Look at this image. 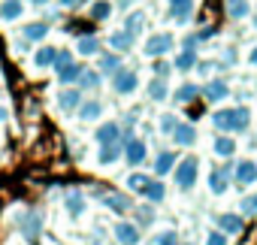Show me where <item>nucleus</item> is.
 <instances>
[{
	"mask_svg": "<svg viewBox=\"0 0 257 245\" xmlns=\"http://www.w3.org/2000/svg\"><path fill=\"white\" fill-rule=\"evenodd\" d=\"M212 125L221 131V134H242L248 131L251 125V112L245 106H230V109H218L212 115Z\"/></svg>",
	"mask_w": 257,
	"mask_h": 245,
	"instance_id": "obj_1",
	"label": "nucleus"
},
{
	"mask_svg": "<svg viewBox=\"0 0 257 245\" xmlns=\"http://www.w3.org/2000/svg\"><path fill=\"white\" fill-rule=\"evenodd\" d=\"M173 176H176V185H179V191H191L194 185H197V176H200V161L191 155V158H182V161H176V167H173Z\"/></svg>",
	"mask_w": 257,
	"mask_h": 245,
	"instance_id": "obj_2",
	"label": "nucleus"
},
{
	"mask_svg": "<svg viewBox=\"0 0 257 245\" xmlns=\"http://www.w3.org/2000/svg\"><path fill=\"white\" fill-rule=\"evenodd\" d=\"M109 79H112V91H115V94H134L137 85H140V76H137V70H131V67H118Z\"/></svg>",
	"mask_w": 257,
	"mask_h": 245,
	"instance_id": "obj_3",
	"label": "nucleus"
},
{
	"mask_svg": "<svg viewBox=\"0 0 257 245\" xmlns=\"http://www.w3.org/2000/svg\"><path fill=\"white\" fill-rule=\"evenodd\" d=\"M173 49H176V37L173 34H152L149 43H146V55L149 58H164Z\"/></svg>",
	"mask_w": 257,
	"mask_h": 245,
	"instance_id": "obj_4",
	"label": "nucleus"
},
{
	"mask_svg": "<svg viewBox=\"0 0 257 245\" xmlns=\"http://www.w3.org/2000/svg\"><path fill=\"white\" fill-rule=\"evenodd\" d=\"M121 146H124V155H121V158L131 164V167H140V164L146 161V143H143V140H137V137H124Z\"/></svg>",
	"mask_w": 257,
	"mask_h": 245,
	"instance_id": "obj_5",
	"label": "nucleus"
},
{
	"mask_svg": "<svg viewBox=\"0 0 257 245\" xmlns=\"http://www.w3.org/2000/svg\"><path fill=\"white\" fill-rule=\"evenodd\" d=\"M19 230H22L25 239L37 242L40 233H43V215H40V212H25V215L19 218Z\"/></svg>",
	"mask_w": 257,
	"mask_h": 245,
	"instance_id": "obj_6",
	"label": "nucleus"
},
{
	"mask_svg": "<svg viewBox=\"0 0 257 245\" xmlns=\"http://www.w3.org/2000/svg\"><path fill=\"white\" fill-rule=\"evenodd\" d=\"M115 239L121 245H140V224H131V221H118L115 224Z\"/></svg>",
	"mask_w": 257,
	"mask_h": 245,
	"instance_id": "obj_7",
	"label": "nucleus"
},
{
	"mask_svg": "<svg viewBox=\"0 0 257 245\" xmlns=\"http://www.w3.org/2000/svg\"><path fill=\"white\" fill-rule=\"evenodd\" d=\"M79 103H82V91H79V88L64 85V91H58V109H61V112H76Z\"/></svg>",
	"mask_w": 257,
	"mask_h": 245,
	"instance_id": "obj_8",
	"label": "nucleus"
},
{
	"mask_svg": "<svg viewBox=\"0 0 257 245\" xmlns=\"http://www.w3.org/2000/svg\"><path fill=\"white\" fill-rule=\"evenodd\" d=\"M200 94H203L209 103H221V100L230 94V85H227L224 79H212V82H206V88H200Z\"/></svg>",
	"mask_w": 257,
	"mask_h": 245,
	"instance_id": "obj_9",
	"label": "nucleus"
},
{
	"mask_svg": "<svg viewBox=\"0 0 257 245\" xmlns=\"http://www.w3.org/2000/svg\"><path fill=\"white\" fill-rule=\"evenodd\" d=\"M97 143L100 146H109V143H121V125L118 121H103V125L97 128Z\"/></svg>",
	"mask_w": 257,
	"mask_h": 245,
	"instance_id": "obj_10",
	"label": "nucleus"
},
{
	"mask_svg": "<svg viewBox=\"0 0 257 245\" xmlns=\"http://www.w3.org/2000/svg\"><path fill=\"white\" fill-rule=\"evenodd\" d=\"M233 179H236L239 185H254V182H257V164H254V161H239V164L233 167Z\"/></svg>",
	"mask_w": 257,
	"mask_h": 245,
	"instance_id": "obj_11",
	"label": "nucleus"
},
{
	"mask_svg": "<svg viewBox=\"0 0 257 245\" xmlns=\"http://www.w3.org/2000/svg\"><path fill=\"white\" fill-rule=\"evenodd\" d=\"M100 200H103L106 209H112V212H118V215H124V212L134 209V203H131V197H127V194H112V191H109V194H103Z\"/></svg>",
	"mask_w": 257,
	"mask_h": 245,
	"instance_id": "obj_12",
	"label": "nucleus"
},
{
	"mask_svg": "<svg viewBox=\"0 0 257 245\" xmlns=\"http://www.w3.org/2000/svg\"><path fill=\"white\" fill-rule=\"evenodd\" d=\"M49 37V22H31L22 28V40L25 43H43Z\"/></svg>",
	"mask_w": 257,
	"mask_h": 245,
	"instance_id": "obj_13",
	"label": "nucleus"
},
{
	"mask_svg": "<svg viewBox=\"0 0 257 245\" xmlns=\"http://www.w3.org/2000/svg\"><path fill=\"white\" fill-rule=\"evenodd\" d=\"M76 52H79L82 58H94V55H100V52H103V43H100L94 34H82V37H79V43H76Z\"/></svg>",
	"mask_w": 257,
	"mask_h": 245,
	"instance_id": "obj_14",
	"label": "nucleus"
},
{
	"mask_svg": "<svg viewBox=\"0 0 257 245\" xmlns=\"http://www.w3.org/2000/svg\"><path fill=\"white\" fill-rule=\"evenodd\" d=\"M121 67V55L118 52H100L97 55V73L100 76H112Z\"/></svg>",
	"mask_w": 257,
	"mask_h": 245,
	"instance_id": "obj_15",
	"label": "nucleus"
},
{
	"mask_svg": "<svg viewBox=\"0 0 257 245\" xmlns=\"http://www.w3.org/2000/svg\"><path fill=\"white\" fill-rule=\"evenodd\" d=\"M82 70H85V67H82L79 61H67V64H61V67H55V73H58V82H61V85H73V82L82 76Z\"/></svg>",
	"mask_w": 257,
	"mask_h": 245,
	"instance_id": "obj_16",
	"label": "nucleus"
},
{
	"mask_svg": "<svg viewBox=\"0 0 257 245\" xmlns=\"http://www.w3.org/2000/svg\"><path fill=\"white\" fill-rule=\"evenodd\" d=\"M209 188H212V194H224L230 188V164H224L221 170L209 173Z\"/></svg>",
	"mask_w": 257,
	"mask_h": 245,
	"instance_id": "obj_17",
	"label": "nucleus"
},
{
	"mask_svg": "<svg viewBox=\"0 0 257 245\" xmlns=\"http://www.w3.org/2000/svg\"><path fill=\"white\" fill-rule=\"evenodd\" d=\"M170 19L179 22V25H188L194 19V0H179V4L170 7Z\"/></svg>",
	"mask_w": 257,
	"mask_h": 245,
	"instance_id": "obj_18",
	"label": "nucleus"
},
{
	"mask_svg": "<svg viewBox=\"0 0 257 245\" xmlns=\"http://www.w3.org/2000/svg\"><path fill=\"white\" fill-rule=\"evenodd\" d=\"M25 13V0H4L0 4V22H19Z\"/></svg>",
	"mask_w": 257,
	"mask_h": 245,
	"instance_id": "obj_19",
	"label": "nucleus"
},
{
	"mask_svg": "<svg viewBox=\"0 0 257 245\" xmlns=\"http://www.w3.org/2000/svg\"><path fill=\"white\" fill-rule=\"evenodd\" d=\"M121 155H124V146H121V143H109V146H100L97 164H100V167H112V164H115Z\"/></svg>",
	"mask_w": 257,
	"mask_h": 245,
	"instance_id": "obj_20",
	"label": "nucleus"
},
{
	"mask_svg": "<svg viewBox=\"0 0 257 245\" xmlns=\"http://www.w3.org/2000/svg\"><path fill=\"white\" fill-rule=\"evenodd\" d=\"M64 206H67L70 218H79V215L85 212V194H82V191H67V194H64Z\"/></svg>",
	"mask_w": 257,
	"mask_h": 245,
	"instance_id": "obj_21",
	"label": "nucleus"
},
{
	"mask_svg": "<svg viewBox=\"0 0 257 245\" xmlns=\"http://www.w3.org/2000/svg\"><path fill=\"white\" fill-rule=\"evenodd\" d=\"M218 227H221V233H227V236H236V233H242L245 221H242L239 215H230V212H224V215H218Z\"/></svg>",
	"mask_w": 257,
	"mask_h": 245,
	"instance_id": "obj_22",
	"label": "nucleus"
},
{
	"mask_svg": "<svg viewBox=\"0 0 257 245\" xmlns=\"http://www.w3.org/2000/svg\"><path fill=\"white\" fill-rule=\"evenodd\" d=\"M179 146H194L197 143V128L194 125H182V121H179V125H176V131L170 134Z\"/></svg>",
	"mask_w": 257,
	"mask_h": 245,
	"instance_id": "obj_23",
	"label": "nucleus"
},
{
	"mask_svg": "<svg viewBox=\"0 0 257 245\" xmlns=\"http://www.w3.org/2000/svg\"><path fill=\"white\" fill-rule=\"evenodd\" d=\"M124 31H127V34H131V37L137 40V37H140V34L146 31V13H140V10H134L131 16H127V19H124Z\"/></svg>",
	"mask_w": 257,
	"mask_h": 245,
	"instance_id": "obj_24",
	"label": "nucleus"
},
{
	"mask_svg": "<svg viewBox=\"0 0 257 245\" xmlns=\"http://www.w3.org/2000/svg\"><path fill=\"white\" fill-rule=\"evenodd\" d=\"M76 112H79L82 121H97V118L103 115V103H100V100H82Z\"/></svg>",
	"mask_w": 257,
	"mask_h": 245,
	"instance_id": "obj_25",
	"label": "nucleus"
},
{
	"mask_svg": "<svg viewBox=\"0 0 257 245\" xmlns=\"http://www.w3.org/2000/svg\"><path fill=\"white\" fill-rule=\"evenodd\" d=\"M109 49L112 52H131L134 49V37L127 31H115V34H109Z\"/></svg>",
	"mask_w": 257,
	"mask_h": 245,
	"instance_id": "obj_26",
	"label": "nucleus"
},
{
	"mask_svg": "<svg viewBox=\"0 0 257 245\" xmlns=\"http://www.w3.org/2000/svg\"><path fill=\"white\" fill-rule=\"evenodd\" d=\"M194 67H197V52H194V49H182L179 58L173 61V70H179V73H188V70H194Z\"/></svg>",
	"mask_w": 257,
	"mask_h": 245,
	"instance_id": "obj_27",
	"label": "nucleus"
},
{
	"mask_svg": "<svg viewBox=\"0 0 257 245\" xmlns=\"http://www.w3.org/2000/svg\"><path fill=\"white\" fill-rule=\"evenodd\" d=\"M143 197H146L149 203H164V197H167V188H164V182H161V179H149V185H146Z\"/></svg>",
	"mask_w": 257,
	"mask_h": 245,
	"instance_id": "obj_28",
	"label": "nucleus"
},
{
	"mask_svg": "<svg viewBox=\"0 0 257 245\" xmlns=\"http://www.w3.org/2000/svg\"><path fill=\"white\" fill-rule=\"evenodd\" d=\"M76 82H79V88H82V91H97V88H100V82H103V76H100L97 70H88V67H85V70H82V76H79Z\"/></svg>",
	"mask_w": 257,
	"mask_h": 245,
	"instance_id": "obj_29",
	"label": "nucleus"
},
{
	"mask_svg": "<svg viewBox=\"0 0 257 245\" xmlns=\"http://www.w3.org/2000/svg\"><path fill=\"white\" fill-rule=\"evenodd\" d=\"M215 155L230 161V158L236 155V140H230V134H221V137L215 140Z\"/></svg>",
	"mask_w": 257,
	"mask_h": 245,
	"instance_id": "obj_30",
	"label": "nucleus"
},
{
	"mask_svg": "<svg viewBox=\"0 0 257 245\" xmlns=\"http://www.w3.org/2000/svg\"><path fill=\"white\" fill-rule=\"evenodd\" d=\"M55 55H58V49H52V46H43V49H37V55H34V67H37V70H46V67H52V64H55Z\"/></svg>",
	"mask_w": 257,
	"mask_h": 245,
	"instance_id": "obj_31",
	"label": "nucleus"
},
{
	"mask_svg": "<svg viewBox=\"0 0 257 245\" xmlns=\"http://www.w3.org/2000/svg\"><path fill=\"white\" fill-rule=\"evenodd\" d=\"M197 97H200V85H194V82H185V85L173 94V100H176V103H194Z\"/></svg>",
	"mask_w": 257,
	"mask_h": 245,
	"instance_id": "obj_32",
	"label": "nucleus"
},
{
	"mask_svg": "<svg viewBox=\"0 0 257 245\" xmlns=\"http://www.w3.org/2000/svg\"><path fill=\"white\" fill-rule=\"evenodd\" d=\"M176 152H161L158 155V161H155V173L158 176H167V173H173V167H176Z\"/></svg>",
	"mask_w": 257,
	"mask_h": 245,
	"instance_id": "obj_33",
	"label": "nucleus"
},
{
	"mask_svg": "<svg viewBox=\"0 0 257 245\" xmlns=\"http://www.w3.org/2000/svg\"><path fill=\"white\" fill-rule=\"evenodd\" d=\"M112 10H115V7L109 4V0H94L88 16H91V22H106V19L112 16Z\"/></svg>",
	"mask_w": 257,
	"mask_h": 245,
	"instance_id": "obj_34",
	"label": "nucleus"
},
{
	"mask_svg": "<svg viewBox=\"0 0 257 245\" xmlns=\"http://www.w3.org/2000/svg\"><path fill=\"white\" fill-rule=\"evenodd\" d=\"M149 97H152V100H158V103H161V100H167V97H170L167 79H158V76H155V82L149 85Z\"/></svg>",
	"mask_w": 257,
	"mask_h": 245,
	"instance_id": "obj_35",
	"label": "nucleus"
},
{
	"mask_svg": "<svg viewBox=\"0 0 257 245\" xmlns=\"http://www.w3.org/2000/svg\"><path fill=\"white\" fill-rule=\"evenodd\" d=\"M146 185H149V176L146 173H131V176H127V188H131L134 194H143Z\"/></svg>",
	"mask_w": 257,
	"mask_h": 245,
	"instance_id": "obj_36",
	"label": "nucleus"
},
{
	"mask_svg": "<svg viewBox=\"0 0 257 245\" xmlns=\"http://www.w3.org/2000/svg\"><path fill=\"white\" fill-rule=\"evenodd\" d=\"M227 16L230 19H245L248 16V0H230V4H227Z\"/></svg>",
	"mask_w": 257,
	"mask_h": 245,
	"instance_id": "obj_37",
	"label": "nucleus"
},
{
	"mask_svg": "<svg viewBox=\"0 0 257 245\" xmlns=\"http://www.w3.org/2000/svg\"><path fill=\"white\" fill-rule=\"evenodd\" d=\"M152 245H179V233H176V230H164V233L155 236Z\"/></svg>",
	"mask_w": 257,
	"mask_h": 245,
	"instance_id": "obj_38",
	"label": "nucleus"
},
{
	"mask_svg": "<svg viewBox=\"0 0 257 245\" xmlns=\"http://www.w3.org/2000/svg\"><path fill=\"white\" fill-rule=\"evenodd\" d=\"M176 125H179V118L167 112V115L161 118V134H173V131H176Z\"/></svg>",
	"mask_w": 257,
	"mask_h": 245,
	"instance_id": "obj_39",
	"label": "nucleus"
},
{
	"mask_svg": "<svg viewBox=\"0 0 257 245\" xmlns=\"http://www.w3.org/2000/svg\"><path fill=\"white\" fill-rule=\"evenodd\" d=\"M170 70H173V64H167V61H161V58L155 61V76H158V79H167Z\"/></svg>",
	"mask_w": 257,
	"mask_h": 245,
	"instance_id": "obj_40",
	"label": "nucleus"
},
{
	"mask_svg": "<svg viewBox=\"0 0 257 245\" xmlns=\"http://www.w3.org/2000/svg\"><path fill=\"white\" fill-rule=\"evenodd\" d=\"M206 245H227V233H221V230H212V233L206 236Z\"/></svg>",
	"mask_w": 257,
	"mask_h": 245,
	"instance_id": "obj_41",
	"label": "nucleus"
},
{
	"mask_svg": "<svg viewBox=\"0 0 257 245\" xmlns=\"http://www.w3.org/2000/svg\"><path fill=\"white\" fill-rule=\"evenodd\" d=\"M242 212L245 215H257V194H251V197L242 200Z\"/></svg>",
	"mask_w": 257,
	"mask_h": 245,
	"instance_id": "obj_42",
	"label": "nucleus"
},
{
	"mask_svg": "<svg viewBox=\"0 0 257 245\" xmlns=\"http://www.w3.org/2000/svg\"><path fill=\"white\" fill-rule=\"evenodd\" d=\"M67 61H73V52H70V49H58V55H55V64H52V67H61V64H67Z\"/></svg>",
	"mask_w": 257,
	"mask_h": 245,
	"instance_id": "obj_43",
	"label": "nucleus"
},
{
	"mask_svg": "<svg viewBox=\"0 0 257 245\" xmlns=\"http://www.w3.org/2000/svg\"><path fill=\"white\" fill-rule=\"evenodd\" d=\"M137 212V221L140 224H152V209L149 206H140V209H134Z\"/></svg>",
	"mask_w": 257,
	"mask_h": 245,
	"instance_id": "obj_44",
	"label": "nucleus"
},
{
	"mask_svg": "<svg viewBox=\"0 0 257 245\" xmlns=\"http://www.w3.org/2000/svg\"><path fill=\"white\" fill-rule=\"evenodd\" d=\"M212 37H215V28H203V31L197 34V40H200V43H206V40H212Z\"/></svg>",
	"mask_w": 257,
	"mask_h": 245,
	"instance_id": "obj_45",
	"label": "nucleus"
},
{
	"mask_svg": "<svg viewBox=\"0 0 257 245\" xmlns=\"http://www.w3.org/2000/svg\"><path fill=\"white\" fill-rule=\"evenodd\" d=\"M79 4H82V0H58V7H61V10H76Z\"/></svg>",
	"mask_w": 257,
	"mask_h": 245,
	"instance_id": "obj_46",
	"label": "nucleus"
},
{
	"mask_svg": "<svg viewBox=\"0 0 257 245\" xmlns=\"http://www.w3.org/2000/svg\"><path fill=\"white\" fill-rule=\"evenodd\" d=\"M248 61H251V67H257V46L251 49V55H248Z\"/></svg>",
	"mask_w": 257,
	"mask_h": 245,
	"instance_id": "obj_47",
	"label": "nucleus"
},
{
	"mask_svg": "<svg viewBox=\"0 0 257 245\" xmlns=\"http://www.w3.org/2000/svg\"><path fill=\"white\" fill-rule=\"evenodd\" d=\"M49 0H31V7H46Z\"/></svg>",
	"mask_w": 257,
	"mask_h": 245,
	"instance_id": "obj_48",
	"label": "nucleus"
},
{
	"mask_svg": "<svg viewBox=\"0 0 257 245\" xmlns=\"http://www.w3.org/2000/svg\"><path fill=\"white\" fill-rule=\"evenodd\" d=\"M254 28H257V16H254Z\"/></svg>",
	"mask_w": 257,
	"mask_h": 245,
	"instance_id": "obj_49",
	"label": "nucleus"
},
{
	"mask_svg": "<svg viewBox=\"0 0 257 245\" xmlns=\"http://www.w3.org/2000/svg\"><path fill=\"white\" fill-rule=\"evenodd\" d=\"M170 4H179V0H170Z\"/></svg>",
	"mask_w": 257,
	"mask_h": 245,
	"instance_id": "obj_50",
	"label": "nucleus"
},
{
	"mask_svg": "<svg viewBox=\"0 0 257 245\" xmlns=\"http://www.w3.org/2000/svg\"><path fill=\"white\" fill-rule=\"evenodd\" d=\"M185 245H191V242H185Z\"/></svg>",
	"mask_w": 257,
	"mask_h": 245,
	"instance_id": "obj_51",
	"label": "nucleus"
},
{
	"mask_svg": "<svg viewBox=\"0 0 257 245\" xmlns=\"http://www.w3.org/2000/svg\"><path fill=\"white\" fill-rule=\"evenodd\" d=\"M227 4H230V0H227Z\"/></svg>",
	"mask_w": 257,
	"mask_h": 245,
	"instance_id": "obj_52",
	"label": "nucleus"
}]
</instances>
